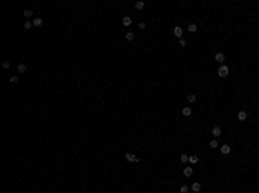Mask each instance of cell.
Instances as JSON below:
<instances>
[{
    "instance_id": "cell-20",
    "label": "cell",
    "mask_w": 259,
    "mask_h": 193,
    "mask_svg": "<svg viewBox=\"0 0 259 193\" xmlns=\"http://www.w3.org/2000/svg\"><path fill=\"white\" fill-rule=\"evenodd\" d=\"M9 83H10V85H16V83H17V76H10L9 78Z\"/></svg>"
},
{
    "instance_id": "cell-3",
    "label": "cell",
    "mask_w": 259,
    "mask_h": 193,
    "mask_svg": "<svg viewBox=\"0 0 259 193\" xmlns=\"http://www.w3.org/2000/svg\"><path fill=\"white\" fill-rule=\"evenodd\" d=\"M125 159L128 160V162H138V157L133 155V154H130V152H126V154H125Z\"/></svg>"
},
{
    "instance_id": "cell-1",
    "label": "cell",
    "mask_w": 259,
    "mask_h": 193,
    "mask_svg": "<svg viewBox=\"0 0 259 193\" xmlns=\"http://www.w3.org/2000/svg\"><path fill=\"white\" fill-rule=\"evenodd\" d=\"M230 74V67L226 66V64H221L220 67H218V76L220 78H226Z\"/></svg>"
},
{
    "instance_id": "cell-22",
    "label": "cell",
    "mask_w": 259,
    "mask_h": 193,
    "mask_svg": "<svg viewBox=\"0 0 259 193\" xmlns=\"http://www.w3.org/2000/svg\"><path fill=\"white\" fill-rule=\"evenodd\" d=\"M187 100L192 104V102H195V100H197V96H195V95H188V96H187Z\"/></svg>"
},
{
    "instance_id": "cell-25",
    "label": "cell",
    "mask_w": 259,
    "mask_h": 193,
    "mask_svg": "<svg viewBox=\"0 0 259 193\" xmlns=\"http://www.w3.org/2000/svg\"><path fill=\"white\" fill-rule=\"evenodd\" d=\"M180 47H187V40H185V38L180 40Z\"/></svg>"
},
{
    "instance_id": "cell-28",
    "label": "cell",
    "mask_w": 259,
    "mask_h": 193,
    "mask_svg": "<svg viewBox=\"0 0 259 193\" xmlns=\"http://www.w3.org/2000/svg\"><path fill=\"white\" fill-rule=\"evenodd\" d=\"M257 155H259V154H257Z\"/></svg>"
},
{
    "instance_id": "cell-9",
    "label": "cell",
    "mask_w": 259,
    "mask_h": 193,
    "mask_svg": "<svg viewBox=\"0 0 259 193\" xmlns=\"http://www.w3.org/2000/svg\"><path fill=\"white\" fill-rule=\"evenodd\" d=\"M220 150H221V154H223V155H228V154H230V152H231L230 145H223V147H221Z\"/></svg>"
},
{
    "instance_id": "cell-26",
    "label": "cell",
    "mask_w": 259,
    "mask_h": 193,
    "mask_svg": "<svg viewBox=\"0 0 259 193\" xmlns=\"http://www.w3.org/2000/svg\"><path fill=\"white\" fill-rule=\"evenodd\" d=\"M138 29H145V22L142 21V22H138Z\"/></svg>"
},
{
    "instance_id": "cell-7",
    "label": "cell",
    "mask_w": 259,
    "mask_h": 193,
    "mask_svg": "<svg viewBox=\"0 0 259 193\" xmlns=\"http://www.w3.org/2000/svg\"><path fill=\"white\" fill-rule=\"evenodd\" d=\"M121 22H123V26H125V28H128V26H131V17H130V16H125Z\"/></svg>"
},
{
    "instance_id": "cell-13",
    "label": "cell",
    "mask_w": 259,
    "mask_h": 193,
    "mask_svg": "<svg viewBox=\"0 0 259 193\" xmlns=\"http://www.w3.org/2000/svg\"><path fill=\"white\" fill-rule=\"evenodd\" d=\"M26 71H28V67H26L24 64H19V66H17V73H19V74H24Z\"/></svg>"
},
{
    "instance_id": "cell-17",
    "label": "cell",
    "mask_w": 259,
    "mask_h": 193,
    "mask_svg": "<svg viewBox=\"0 0 259 193\" xmlns=\"http://www.w3.org/2000/svg\"><path fill=\"white\" fill-rule=\"evenodd\" d=\"M24 17H26V19H31V17H33V10L26 9V10H24Z\"/></svg>"
},
{
    "instance_id": "cell-27",
    "label": "cell",
    "mask_w": 259,
    "mask_h": 193,
    "mask_svg": "<svg viewBox=\"0 0 259 193\" xmlns=\"http://www.w3.org/2000/svg\"><path fill=\"white\" fill-rule=\"evenodd\" d=\"M2 67L7 69V67H9V62H7V60H4V62H2Z\"/></svg>"
},
{
    "instance_id": "cell-8",
    "label": "cell",
    "mask_w": 259,
    "mask_h": 193,
    "mask_svg": "<svg viewBox=\"0 0 259 193\" xmlns=\"http://www.w3.org/2000/svg\"><path fill=\"white\" fill-rule=\"evenodd\" d=\"M247 116H249V114H247L245 110H238V114H237L238 121H245V119H247Z\"/></svg>"
},
{
    "instance_id": "cell-12",
    "label": "cell",
    "mask_w": 259,
    "mask_h": 193,
    "mask_svg": "<svg viewBox=\"0 0 259 193\" xmlns=\"http://www.w3.org/2000/svg\"><path fill=\"white\" fill-rule=\"evenodd\" d=\"M192 191H195V193L201 191V183H199V181H195V183L192 184Z\"/></svg>"
},
{
    "instance_id": "cell-14",
    "label": "cell",
    "mask_w": 259,
    "mask_h": 193,
    "mask_svg": "<svg viewBox=\"0 0 259 193\" xmlns=\"http://www.w3.org/2000/svg\"><path fill=\"white\" fill-rule=\"evenodd\" d=\"M144 7H145V4H144V2H142V0H138V2H135V9H136V10H142V9H144Z\"/></svg>"
},
{
    "instance_id": "cell-10",
    "label": "cell",
    "mask_w": 259,
    "mask_h": 193,
    "mask_svg": "<svg viewBox=\"0 0 259 193\" xmlns=\"http://www.w3.org/2000/svg\"><path fill=\"white\" fill-rule=\"evenodd\" d=\"M183 174H185L187 178H190V176H192V174H193V169H192V167H190V165H187V167L183 169Z\"/></svg>"
},
{
    "instance_id": "cell-18",
    "label": "cell",
    "mask_w": 259,
    "mask_h": 193,
    "mask_svg": "<svg viewBox=\"0 0 259 193\" xmlns=\"http://www.w3.org/2000/svg\"><path fill=\"white\" fill-rule=\"evenodd\" d=\"M126 40H128V41H133V40H135V33H131V31L126 33Z\"/></svg>"
},
{
    "instance_id": "cell-5",
    "label": "cell",
    "mask_w": 259,
    "mask_h": 193,
    "mask_svg": "<svg viewBox=\"0 0 259 193\" xmlns=\"http://www.w3.org/2000/svg\"><path fill=\"white\" fill-rule=\"evenodd\" d=\"M33 26H36V28H40V26H43V19L42 17H33Z\"/></svg>"
},
{
    "instance_id": "cell-23",
    "label": "cell",
    "mask_w": 259,
    "mask_h": 193,
    "mask_svg": "<svg viewBox=\"0 0 259 193\" xmlns=\"http://www.w3.org/2000/svg\"><path fill=\"white\" fill-rule=\"evenodd\" d=\"M31 28H33V22L26 21V22H24V29H31Z\"/></svg>"
},
{
    "instance_id": "cell-6",
    "label": "cell",
    "mask_w": 259,
    "mask_h": 193,
    "mask_svg": "<svg viewBox=\"0 0 259 193\" xmlns=\"http://www.w3.org/2000/svg\"><path fill=\"white\" fill-rule=\"evenodd\" d=\"M221 133H223V131H221V128H220V126H214V128H212V136H214V138L221 136Z\"/></svg>"
},
{
    "instance_id": "cell-24",
    "label": "cell",
    "mask_w": 259,
    "mask_h": 193,
    "mask_svg": "<svg viewBox=\"0 0 259 193\" xmlns=\"http://www.w3.org/2000/svg\"><path fill=\"white\" fill-rule=\"evenodd\" d=\"M209 147H211V148H216V147H218V140H211Z\"/></svg>"
},
{
    "instance_id": "cell-15",
    "label": "cell",
    "mask_w": 259,
    "mask_h": 193,
    "mask_svg": "<svg viewBox=\"0 0 259 193\" xmlns=\"http://www.w3.org/2000/svg\"><path fill=\"white\" fill-rule=\"evenodd\" d=\"M187 29H188L190 33H195V31H197V29H199V28H197V24H193V22H190V24L187 26Z\"/></svg>"
},
{
    "instance_id": "cell-11",
    "label": "cell",
    "mask_w": 259,
    "mask_h": 193,
    "mask_svg": "<svg viewBox=\"0 0 259 193\" xmlns=\"http://www.w3.org/2000/svg\"><path fill=\"white\" fill-rule=\"evenodd\" d=\"M182 114H183V116H187V117L192 116V109H190V107H183V109H182Z\"/></svg>"
},
{
    "instance_id": "cell-16",
    "label": "cell",
    "mask_w": 259,
    "mask_h": 193,
    "mask_svg": "<svg viewBox=\"0 0 259 193\" xmlns=\"http://www.w3.org/2000/svg\"><path fill=\"white\" fill-rule=\"evenodd\" d=\"M188 162H190V164H197V162H199V155H195V154H193V155H190Z\"/></svg>"
},
{
    "instance_id": "cell-21",
    "label": "cell",
    "mask_w": 259,
    "mask_h": 193,
    "mask_svg": "<svg viewBox=\"0 0 259 193\" xmlns=\"http://www.w3.org/2000/svg\"><path fill=\"white\" fill-rule=\"evenodd\" d=\"M180 191H182V193H188V186H187V184H182V186H180Z\"/></svg>"
},
{
    "instance_id": "cell-19",
    "label": "cell",
    "mask_w": 259,
    "mask_h": 193,
    "mask_svg": "<svg viewBox=\"0 0 259 193\" xmlns=\"http://www.w3.org/2000/svg\"><path fill=\"white\" fill-rule=\"evenodd\" d=\"M188 159H190V157H188L187 154H182V155H180V160H182V162H188Z\"/></svg>"
},
{
    "instance_id": "cell-2",
    "label": "cell",
    "mask_w": 259,
    "mask_h": 193,
    "mask_svg": "<svg viewBox=\"0 0 259 193\" xmlns=\"http://www.w3.org/2000/svg\"><path fill=\"white\" fill-rule=\"evenodd\" d=\"M173 35H174L178 40H182L183 38V29L180 28V26H174V28H173Z\"/></svg>"
},
{
    "instance_id": "cell-4",
    "label": "cell",
    "mask_w": 259,
    "mask_h": 193,
    "mask_svg": "<svg viewBox=\"0 0 259 193\" xmlns=\"http://www.w3.org/2000/svg\"><path fill=\"white\" fill-rule=\"evenodd\" d=\"M214 60L220 62V64H223V62H225V54H223V52H216V54H214Z\"/></svg>"
}]
</instances>
